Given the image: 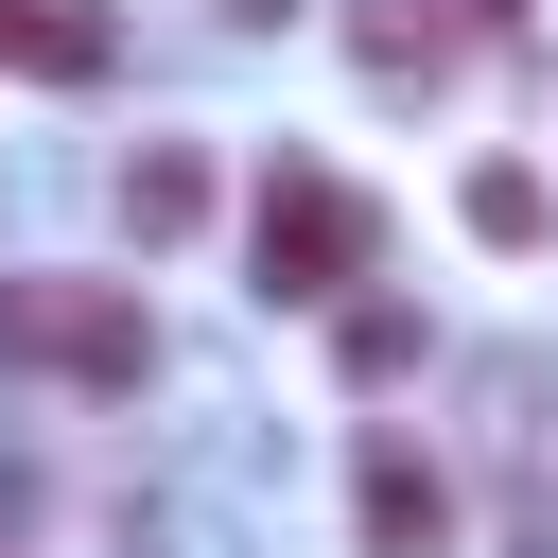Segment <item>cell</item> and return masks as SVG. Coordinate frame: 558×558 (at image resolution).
<instances>
[{
	"mask_svg": "<svg viewBox=\"0 0 558 558\" xmlns=\"http://www.w3.org/2000/svg\"><path fill=\"white\" fill-rule=\"evenodd\" d=\"M0 366H70V384H140L157 314L122 279H0Z\"/></svg>",
	"mask_w": 558,
	"mask_h": 558,
	"instance_id": "cell-1",
	"label": "cell"
},
{
	"mask_svg": "<svg viewBox=\"0 0 558 558\" xmlns=\"http://www.w3.org/2000/svg\"><path fill=\"white\" fill-rule=\"evenodd\" d=\"M366 262H384V209H366L349 174H279V192H262V296L314 314V296H349Z\"/></svg>",
	"mask_w": 558,
	"mask_h": 558,
	"instance_id": "cell-2",
	"label": "cell"
},
{
	"mask_svg": "<svg viewBox=\"0 0 558 558\" xmlns=\"http://www.w3.org/2000/svg\"><path fill=\"white\" fill-rule=\"evenodd\" d=\"M349 523H366V558H453L436 453H418V436H366V453H349Z\"/></svg>",
	"mask_w": 558,
	"mask_h": 558,
	"instance_id": "cell-3",
	"label": "cell"
},
{
	"mask_svg": "<svg viewBox=\"0 0 558 558\" xmlns=\"http://www.w3.org/2000/svg\"><path fill=\"white\" fill-rule=\"evenodd\" d=\"M105 52H122L105 0H0V70H35V87H105Z\"/></svg>",
	"mask_w": 558,
	"mask_h": 558,
	"instance_id": "cell-4",
	"label": "cell"
},
{
	"mask_svg": "<svg viewBox=\"0 0 558 558\" xmlns=\"http://www.w3.org/2000/svg\"><path fill=\"white\" fill-rule=\"evenodd\" d=\"M122 227H140V244H192V227H209V157H192V140H140V157H122Z\"/></svg>",
	"mask_w": 558,
	"mask_h": 558,
	"instance_id": "cell-5",
	"label": "cell"
},
{
	"mask_svg": "<svg viewBox=\"0 0 558 558\" xmlns=\"http://www.w3.org/2000/svg\"><path fill=\"white\" fill-rule=\"evenodd\" d=\"M349 52H366L384 87H418V70H453V17H436V0H349Z\"/></svg>",
	"mask_w": 558,
	"mask_h": 558,
	"instance_id": "cell-6",
	"label": "cell"
},
{
	"mask_svg": "<svg viewBox=\"0 0 558 558\" xmlns=\"http://www.w3.org/2000/svg\"><path fill=\"white\" fill-rule=\"evenodd\" d=\"M453 209H471V244H541V227H558V192H541L523 157H488V174H471Z\"/></svg>",
	"mask_w": 558,
	"mask_h": 558,
	"instance_id": "cell-7",
	"label": "cell"
},
{
	"mask_svg": "<svg viewBox=\"0 0 558 558\" xmlns=\"http://www.w3.org/2000/svg\"><path fill=\"white\" fill-rule=\"evenodd\" d=\"M418 366V314H349V384H401Z\"/></svg>",
	"mask_w": 558,
	"mask_h": 558,
	"instance_id": "cell-8",
	"label": "cell"
},
{
	"mask_svg": "<svg viewBox=\"0 0 558 558\" xmlns=\"http://www.w3.org/2000/svg\"><path fill=\"white\" fill-rule=\"evenodd\" d=\"M0 558H17V541H0Z\"/></svg>",
	"mask_w": 558,
	"mask_h": 558,
	"instance_id": "cell-9",
	"label": "cell"
}]
</instances>
